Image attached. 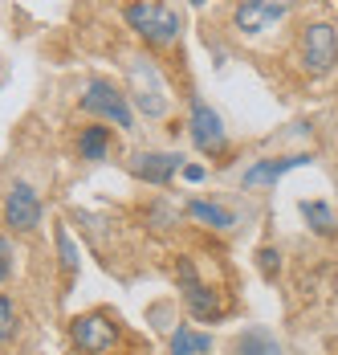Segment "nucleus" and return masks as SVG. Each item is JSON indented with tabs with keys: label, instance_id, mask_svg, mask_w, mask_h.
Instances as JSON below:
<instances>
[{
	"label": "nucleus",
	"instance_id": "obj_1",
	"mask_svg": "<svg viewBox=\"0 0 338 355\" xmlns=\"http://www.w3.org/2000/svg\"><path fill=\"white\" fill-rule=\"evenodd\" d=\"M294 62L305 78H326L338 66V29L330 21H310L298 29L294 41Z\"/></svg>",
	"mask_w": 338,
	"mask_h": 355
},
{
	"label": "nucleus",
	"instance_id": "obj_2",
	"mask_svg": "<svg viewBox=\"0 0 338 355\" xmlns=\"http://www.w3.org/2000/svg\"><path fill=\"white\" fill-rule=\"evenodd\" d=\"M127 25L135 29V37H143L147 45H155V49H163L171 45L179 29H184V21H179V12L163 4V0H135V4H127Z\"/></svg>",
	"mask_w": 338,
	"mask_h": 355
},
{
	"label": "nucleus",
	"instance_id": "obj_3",
	"mask_svg": "<svg viewBox=\"0 0 338 355\" xmlns=\"http://www.w3.org/2000/svg\"><path fill=\"white\" fill-rule=\"evenodd\" d=\"M82 110L98 114L102 123H114L118 131H135V110H131V94L123 86H114L110 78H90L86 94H82Z\"/></svg>",
	"mask_w": 338,
	"mask_h": 355
},
{
	"label": "nucleus",
	"instance_id": "obj_4",
	"mask_svg": "<svg viewBox=\"0 0 338 355\" xmlns=\"http://www.w3.org/2000/svg\"><path fill=\"white\" fill-rule=\"evenodd\" d=\"M175 278H179V294H184V306H188V315H192V319H200V322H220V319H224L220 290H212V286L196 274L192 257H179Z\"/></svg>",
	"mask_w": 338,
	"mask_h": 355
},
{
	"label": "nucleus",
	"instance_id": "obj_5",
	"mask_svg": "<svg viewBox=\"0 0 338 355\" xmlns=\"http://www.w3.org/2000/svg\"><path fill=\"white\" fill-rule=\"evenodd\" d=\"M69 339L82 355H114L118 347V322L102 311H90V315H78L69 322Z\"/></svg>",
	"mask_w": 338,
	"mask_h": 355
},
{
	"label": "nucleus",
	"instance_id": "obj_6",
	"mask_svg": "<svg viewBox=\"0 0 338 355\" xmlns=\"http://www.w3.org/2000/svg\"><path fill=\"white\" fill-rule=\"evenodd\" d=\"M41 196H37L33 188L25 184V180H17V184H8V192H4V200H0V220L12 229V233H33L37 225H41Z\"/></svg>",
	"mask_w": 338,
	"mask_h": 355
},
{
	"label": "nucleus",
	"instance_id": "obj_7",
	"mask_svg": "<svg viewBox=\"0 0 338 355\" xmlns=\"http://www.w3.org/2000/svg\"><path fill=\"white\" fill-rule=\"evenodd\" d=\"M188 135L196 143V151H204V155H224L229 151V131H224L220 114L196 94H192V107H188Z\"/></svg>",
	"mask_w": 338,
	"mask_h": 355
},
{
	"label": "nucleus",
	"instance_id": "obj_8",
	"mask_svg": "<svg viewBox=\"0 0 338 355\" xmlns=\"http://www.w3.org/2000/svg\"><path fill=\"white\" fill-rule=\"evenodd\" d=\"M290 8H294V0H240L233 8V29L244 37H257L273 25H281L290 17Z\"/></svg>",
	"mask_w": 338,
	"mask_h": 355
},
{
	"label": "nucleus",
	"instance_id": "obj_9",
	"mask_svg": "<svg viewBox=\"0 0 338 355\" xmlns=\"http://www.w3.org/2000/svg\"><path fill=\"white\" fill-rule=\"evenodd\" d=\"M127 168L143 184H171L175 172H184V155L179 151H139V155H131Z\"/></svg>",
	"mask_w": 338,
	"mask_h": 355
},
{
	"label": "nucleus",
	"instance_id": "obj_10",
	"mask_svg": "<svg viewBox=\"0 0 338 355\" xmlns=\"http://www.w3.org/2000/svg\"><path fill=\"white\" fill-rule=\"evenodd\" d=\"M305 164H310V155H305V151H294V155H269V159H253V164L244 168L240 184H244V188H269V184H277L285 172L305 168Z\"/></svg>",
	"mask_w": 338,
	"mask_h": 355
},
{
	"label": "nucleus",
	"instance_id": "obj_11",
	"mask_svg": "<svg viewBox=\"0 0 338 355\" xmlns=\"http://www.w3.org/2000/svg\"><path fill=\"white\" fill-rule=\"evenodd\" d=\"M131 73H135V107L147 114V119H163V110H168V98H163V90H159V82H155V73H147V82H143V73H139V66H131Z\"/></svg>",
	"mask_w": 338,
	"mask_h": 355
},
{
	"label": "nucleus",
	"instance_id": "obj_12",
	"mask_svg": "<svg viewBox=\"0 0 338 355\" xmlns=\"http://www.w3.org/2000/svg\"><path fill=\"white\" fill-rule=\"evenodd\" d=\"M233 355H285L277 335L265 327H244L237 339H233Z\"/></svg>",
	"mask_w": 338,
	"mask_h": 355
},
{
	"label": "nucleus",
	"instance_id": "obj_13",
	"mask_svg": "<svg viewBox=\"0 0 338 355\" xmlns=\"http://www.w3.org/2000/svg\"><path fill=\"white\" fill-rule=\"evenodd\" d=\"M110 127L106 123H90V127H82V135H78V155L82 159H90V164H102L106 155H110Z\"/></svg>",
	"mask_w": 338,
	"mask_h": 355
},
{
	"label": "nucleus",
	"instance_id": "obj_14",
	"mask_svg": "<svg viewBox=\"0 0 338 355\" xmlns=\"http://www.w3.org/2000/svg\"><path fill=\"white\" fill-rule=\"evenodd\" d=\"M188 216L208 225V229H216V233H229L237 225V216L229 213L224 205H212V200H188Z\"/></svg>",
	"mask_w": 338,
	"mask_h": 355
},
{
	"label": "nucleus",
	"instance_id": "obj_15",
	"mask_svg": "<svg viewBox=\"0 0 338 355\" xmlns=\"http://www.w3.org/2000/svg\"><path fill=\"white\" fill-rule=\"evenodd\" d=\"M212 352V335L192 331L179 322V331H171V355H208Z\"/></svg>",
	"mask_w": 338,
	"mask_h": 355
},
{
	"label": "nucleus",
	"instance_id": "obj_16",
	"mask_svg": "<svg viewBox=\"0 0 338 355\" xmlns=\"http://www.w3.org/2000/svg\"><path fill=\"white\" fill-rule=\"evenodd\" d=\"M302 216L314 225V233H322V237H330V233H335V225H338L326 200H302Z\"/></svg>",
	"mask_w": 338,
	"mask_h": 355
},
{
	"label": "nucleus",
	"instance_id": "obj_17",
	"mask_svg": "<svg viewBox=\"0 0 338 355\" xmlns=\"http://www.w3.org/2000/svg\"><path fill=\"white\" fill-rule=\"evenodd\" d=\"M53 237H57V257H62V270H66V278L78 274V245H73V237H69L66 225H57L53 229Z\"/></svg>",
	"mask_w": 338,
	"mask_h": 355
},
{
	"label": "nucleus",
	"instance_id": "obj_18",
	"mask_svg": "<svg viewBox=\"0 0 338 355\" xmlns=\"http://www.w3.org/2000/svg\"><path fill=\"white\" fill-rule=\"evenodd\" d=\"M12 335H17V306H12V298L0 294V347H4Z\"/></svg>",
	"mask_w": 338,
	"mask_h": 355
},
{
	"label": "nucleus",
	"instance_id": "obj_19",
	"mask_svg": "<svg viewBox=\"0 0 338 355\" xmlns=\"http://www.w3.org/2000/svg\"><path fill=\"white\" fill-rule=\"evenodd\" d=\"M8 274H12V245L0 237V286L8 282Z\"/></svg>",
	"mask_w": 338,
	"mask_h": 355
},
{
	"label": "nucleus",
	"instance_id": "obj_20",
	"mask_svg": "<svg viewBox=\"0 0 338 355\" xmlns=\"http://www.w3.org/2000/svg\"><path fill=\"white\" fill-rule=\"evenodd\" d=\"M257 257H261V274H265V278H273V274H277V253H273V249H261Z\"/></svg>",
	"mask_w": 338,
	"mask_h": 355
},
{
	"label": "nucleus",
	"instance_id": "obj_21",
	"mask_svg": "<svg viewBox=\"0 0 338 355\" xmlns=\"http://www.w3.org/2000/svg\"><path fill=\"white\" fill-rule=\"evenodd\" d=\"M184 180L200 184V180H204V168H200V164H184Z\"/></svg>",
	"mask_w": 338,
	"mask_h": 355
},
{
	"label": "nucleus",
	"instance_id": "obj_22",
	"mask_svg": "<svg viewBox=\"0 0 338 355\" xmlns=\"http://www.w3.org/2000/svg\"><path fill=\"white\" fill-rule=\"evenodd\" d=\"M188 4H204V0H188Z\"/></svg>",
	"mask_w": 338,
	"mask_h": 355
}]
</instances>
